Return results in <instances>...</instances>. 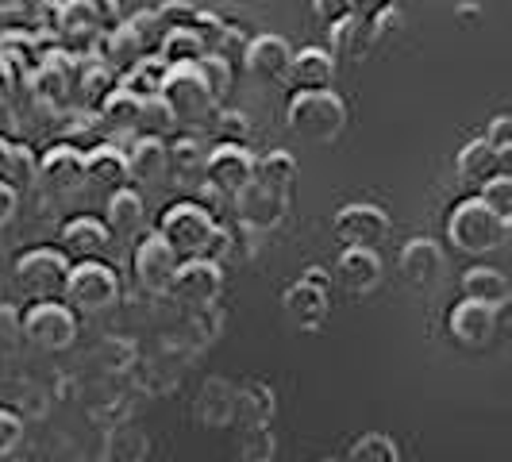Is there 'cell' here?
Wrapping results in <instances>:
<instances>
[{
    "mask_svg": "<svg viewBox=\"0 0 512 462\" xmlns=\"http://www.w3.org/2000/svg\"><path fill=\"white\" fill-rule=\"evenodd\" d=\"M124 24L131 27V35L139 39V47L147 54L158 51V43H162V35H166V27L158 24V16H154V8H139L135 16H128Z\"/></svg>",
    "mask_w": 512,
    "mask_h": 462,
    "instance_id": "obj_41",
    "label": "cell"
},
{
    "mask_svg": "<svg viewBox=\"0 0 512 462\" xmlns=\"http://www.w3.org/2000/svg\"><path fill=\"white\" fill-rule=\"evenodd\" d=\"M224 289V266L220 262H208V258H181L170 289L174 301L185 308H208Z\"/></svg>",
    "mask_w": 512,
    "mask_h": 462,
    "instance_id": "obj_8",
    "label": "cell"
},
{
    "mask_svg": "<svg viewBox=\"0 0 512 462\" xmlns=\"http://www.w3.org/2000/svg\"><path fill=\"white\" fill-rule=\"evenodd\" d=\"M332 231L343 247H378L389 235V212L370 201H351L332 216Z\"/></svg>",
    "mask_w": 512,
    "mask_h": 462,
    "instance_id": "obj_10",
    "label": "cell"
},
{
    "mask_svg": "<svg viewBox=\"0 0 512 462\" xmlns=\"http://www.w3.org/2000/svg\"><path fill=\"white\" fill-rule=\"evenodd\" d=\"M455 166H459L462 181L482 185L486 178H493V174H501V170H505V158L493 151L486 139H470V143L459 151V158H455Z\"/></svg>",
    "mask_w": 512,
    "mask_h": 462,
    "instance_id": "obj_29",
    "label": "cell"
},
{
    "mask_svg": "<svg viewBox=\"0 0 512 462\" xmlns=\"http://www.w3.org/2000/svg\"><path fill=\"white\" fill-rule=\"evenodd\" d=\"M382 255H378V247H343L339 258H335V282L343 285L347 293H374L378 285H382Z\"/></svg>",
    "mask_w": 512,
    "mask_h": 462,
    "instance_id": "obj_17",
    "label": "cell"
},
{
    "mask_svg": "<svg viewBox=\"0 0 512 462\" xmlns=\"http://www.w3.org/2000/svg\"><path fill=\"white\" fill-rule=\"evenodd\" d=\"M205 181H212L220 193L235 197L239 189H247L255 181V154L243 143H220L205 158Z\"/></svg>",
    "mask_w": 512,
    "mask_h": 462,
    "instance_id": "obj_13",
    "label": "cell"
},
{
    "mask_svg": "<svg viewBox=\"0 0 512 462\" xmlns=\"http://www.w3.org/2000/svg\"><path fill=\"white\" fill-rule=\"evenodd\" d=\"M347 462H401V451H397V439L382 436V432H366L351 443Z\"/></svg>",
    "mask_w": 512,
    "mask_h": 462,
    "instance_id": "obj_36",
    "label": "cell"
},
{
    "mask_svg": "<svg viewBox=\"0 0 512 462\" xmlns=\"http://www.w3.org/2000/svg\"><path fill=\"white\" fill-rule=\"evenodd\" d=\"M243 443H239V462H274V432L266 428H239Z\"/></svg>",
    "mask_w": 512,
    "mask_h": 462,
    "instance_id": "obj_40",
    "label": "cell"
},
{
    "mask_svg": "<svg viewBox=\"0 0 512 462\" xmlns=\"http://www.w3.org/2000/svg\"><path fill=\"white\" fill-rule=\"evenodd\" d=\"M197 66H201V77H205L212 101L220 104L231 93V85H235V62L224 58V54H205Z\"/></svg>",
    "mask_w": 512,
    "mask_h": 462,
    "instance_id": "obj_37",
    "label": "cell"
},
{
    "mask_svg": "<svg viewBox=\"0 0 512 462\" xmlns=\"http://www.w3.org/2000/svg\"><path fill=\"white\" fill-rule=\"evenodd\" d=\"M282 312L293 328H301V332H316V328L328 320V312H332V289L297 278L293 285H285Z\"/></svg>",
    "mask_w": 512,
    "mask_h": 462,
    "instance_id": "obj_16",
    "label": "cell"
},
{
    "mask_svg": "<svg viewBox=\"0 0 512 462\" xmlns=\"http://www.w3.org/2000/svg\"><path fill=\"white\" fill-rule=\"evenodd\" d=\"M108 243H112V235H108L104 220H97V216H74V220H66L62 231H58V251L70 258V262L101 258Z\"/></svg>",
    "mask_w": 512,
    "mask_h": 462,
    "instance_id": "obj_20",
    "label": "cell"
},
{
    "mask_svg": "<svg viewBox=\"0 0 512 462\" xmlns=\"http://www.w3.org/2000/svg\"><path fill=\"white\" fill-rule=\"evenodd\" d=\"M24 439V416L8 405H0V455H12Z\"/></svg>",
    "mask_w": 512,
    "mask_h": 462,
    "instance_id": "obj_45",
    "label": "cell"
},
{
    "mask_svg": "<svg viewBox=\"0 0 512 462\" xmlns=\"http://www.w3.org/2000/svg\"><path fill=\"white\" fill-rule=\"evenodd\" d=\"M497 328H501V308L482 305V301H466L462 297L459 305L447 312V332L455 343L470 347V351H482L497 339Z\"/></svg>",
    "mask_w": 512,
    "mask_h": 462,
    "instance_id": "obj_11",
    "label": "cell"
},
{
    "mask_svg": "<svg viewBox=\"0 0 512 462\" xmlns=\"http://www.w3.org/2000/svg\"><path fill=\"white\" fill-rule=\"evenodd\" d=\"M478 197H482V201H486L501 220H509L512 224V178L505 174V170L482 181V185H478Z\"/></svg>",
    "mask_w": 512,
    "mask_h": 462,
    "instance_id": "obj_38",
    "label": "cell"
},
{
    "mask_svg": "<svg viewBox=\"0 0 512 462\" xmlns=\"http://www.w3.org/2000/svg\"><path fill=\"white\" fill-rule=\"evenodd\" d=\"M301 278H305V282H312V285H324V289H332V270H324V266H308Z\"/></svg>",
    "mask_w": 512,
    "mask_h": 462,
    "instance_id": "obj_52",
    "label": "cell"
},
{
    "mask_svg": "<svg viewBox=\"0 0 512 462\" xmlns=\"http://www.w3.org/2000/svg\"><path fill=\"white\" fill-rule=\"evenodd\" d=\"M193 31L201 35V43H205L208 54L220 51V43H224V35H228V20L220 16V12H197V20H193Z\"/></svg>",
    "mask_w": 512,
    "mask_h": 462,
    "instance_id": "obj_42",
    "label": "cell"
},
{
    "mask_svg": "<svg viewBox=\"0 0 512 462\" xmlns=\"http://www.w3.org/2000/svg\"><path fill=\"white\" fill-rule=\"evenodd\" d=\"M197 4H189V0H162L158 8H154V16H158V24L166 27V31H174V27H193L197 20Z\"/></svg>",
    "mask_w": 512,
    "mask_h": 462,
    "instance_id": "obj_43",
    "label": "cell"
},
{
    "mask_svg": "<svg viewBox=\"0 0 512 462\" xmlns=\"http://www.w3.org/2000/svg\"><path fill=\"white\" fill-rule=\"evenodd\" d=\"M216 216L201 201H174L158 216V235L178 251L181 258H197L216 231Z\"/></svg>",
    "mask_w": 512,
    "mask_h": 462,
    "instance_id": "obj_4",
    "label": "cell"
},
{
    "mask_svg": "<svg viewBox=\"0 0 512 462\" xmlns=\"http://www.w3.org/2000/svg\"><path fill=\"white\" fill-rule=\"evenodd\" d=\"M16 282L24 285L35 301L58 297L66 289V274H70V258L58 247H27L24 255H16Z\"/></svg>",
    "mask_w": 512,
    "mask_h": 462,
    "instance_id": "obj_7",
    "label": "cell"
},
{
    "mask_svg": "<svg viewBox=\"0 0 512 462\" xmlns=\"http://www.w3.org/2000/svg\"><path fill=\"white\" fill-rule=\"evenodd\" d=\"M285 208H289V197L278 193V189H270V185H262V181H251L247 189H239V193L231 197V212H235L243 224H251L255 231L278 228L285 220Z\"/></svg>",
    "mask_w": 512,
    "mask_h": 462,
    "instance_id": "obj_15",
    "label": "cell"
},
{
    "mask_svg": "<svg viewBox=\"0 0 512 462\" xmlns=\"http://www.w3.org/2000/svg\"><path fill=\"white\" fill-rule=\"evenodd\" d=\"M509 228H512L509 220H501V216H497V212H493L478 193L455 201L451 212H447V220H443L447 243H451L459 255H470V258L493 255V251L505 243Z\"/></svg>",
    "mask_w": 512,
    "mask_h": 462,
    "instance_id": "obj_1",
    "label": "cell"
},
{
    "mask_svg": "<svg viewBox=\"0 0 512 462\" xmlns=\"http://www.w3.org/2000/svg\"><path fill=\"white\" fill-rule=\"evenodd\" d=\"M12 158H16V143L8 135H0V181L12 178Z\"/></svg>",
    "mask_w": 512,
    "mask_h": 462,
    "instance_id": "obj_51",
    "label": "cell"
},
{
    "mask_svg": "<svg viewBox=\"0 0 512 462\" xmlns=\"http://www.w3.org/2000/svg\"><path fill=\"white\" fill-rule=\"evenodd\" d=\"M104 139H108V128H104V120L97 108L85 112V116H77L74 124H66V135H62V143H70V147H77V143L97 147V143H104Z\"/></svg>",
    "mask_w": 512,
    "mask_h": 462,
    "instance_id": "obj_39",
    "label": "cell"
},
{
    "mask_svg": "<svg viewBox=\"0 0 512 462\" xmlns=\"http://www.w3.org/2000/svg\"><path fill=\"white\" fill-rule=\"evenodd\" d=\"M397 270H401V278L409 285L428 289L443 274V251H439V243L436 239H424V235L409 239L401 247V255H397Z\"/></svg>",
    "mask_w": 512,
    "mask_h": 462,
    "instance_id": "obj_21",
    "label": "cell"
},
{
    "mask_svg": "<svg viewBox=\"0 0 512 462\" xmlns=\"http://www.w3.org/2000/svg\"><path fill=\"white\" fill-rule=\"evenodd\" d=\"M312 12H316L324 24H335L339 16L351 12V0H312Z\"/></svg>",
    "mask_w": 512,
    "mask_h": 462,
    "instance_id": "obj_49",
    "label": "cell"
},
{
    "mask_svg": "<svg viewBox=\"0 0 512 462\" xmlns=\"http://www.w3.org/2000/svg\"><path fill=\"white\" fill-rule=\"evenodd\" d=\"M16 208H20V189H12L8 181H0V228L16 216Z\"/></svg>",
    "mask_w": 512,
    "mask_h": 462,
    "instance_id": "obj_50",
    "label": "cell"
},
{
    "mask_svg": "<svg viewBox=\"0 0 512 462\" xmlns=\"http://www.w3.org/2000/svg\"><path fill=\"white\" fill-rule=\"evenodd\" d=\"M285 81L293 89H332L335 81V58L328 47H301L293 51V62H289V74Z\"/></svg>",
    "mask_w": 512,
    "mask_h": 462,
    "instance_id": "obj_24",
    "label": "cell"
},
{
    "mask_svg": "<svg viewBox=\"0 0 512 462\" xmlns=\"http://www.w3.org/2000/svg\"><path fill=\"white\" fill-rule=\"evenodd\" d=\"M378 43V35H374V24H366L359 16H339L335 24H328V47H332V58H362V54L370 51Z\"/></svg>",
    "mask_w": 512,
    "mask_h": 462,
    "instance_id": "obj_25",
    "label": "cell"
},
{
    "mask_svg": "<svg viewBox=\"0 0 512 462\" xmlns=\"http://www.w3.org/2000/svg\"><path fill=\"white\" fill-rule=\"evenodd\" d=\"M62 297L74 312H108V308L120 305V274L104 258L70 262Z\"/></svg>",
    "mask_w": 512,
    "mask_h": 462,
    "instance_id": "obj_3",
    "label": "cell"
},
{
    "mask_svg": "<svg viewBox=\"0 0 512 462\" xmlns=\"http://www.w3.org/2000/svg\"><path fill=\"white\" fill-rule=\"evenodd\" d=\"M143 224H147V205H143V193L131 189V185H120L108 193L104 201V228L112 239H135L143 235Z\"/></svg>",
    "mask_w": 512,
    "mask_h": 462,
    "instance_id": "obj_19",
    "label": "cell"
},
{
    "mask_svg": "<svg viewBox=\"0 0 512 462\" xmlns=\"http://www.w3.org/2000/svg\"><path fill=\"white\" fill-rule=\"evenodd\" d=\"M255 181L262 185H270V189H278L289 197V189L297 185V158L289 151H270L255 158Z\"/></svg>",
    "mask_w": 512,
    "mask_h": 462,
    "instance_id": "obj_34",
    "label": "cell"
},
{
    "mask_svg": "<svg viewBox=\"0 0 512 462\" xmlns=\"http://www.w3.org/2000/svg\"><path fill=\"white\" fill-rule=\"evenodd\" d=\"M35 166H39V158L31 154V147H27V143H16V158H12V178H8V185H12V189L35 185Z\"/></svg>",
    "mask_w": 512,
    "mask_h": 462,
    "instance_id": "obj_46",
    "label": "cell"
},
{
    "mask_svg": "<svg viewBox=\"0 0 512 462\" xmlns=\"http://www.w3.org/2000/svg\"><path fill=\"white\" fill-rule=\"evenodd\" d=\"M139 101L143 97H135L131 89H124L120 81H116V89L97 104V112H101L104 128L108 131H131L135 128V116H139Z\"/></svg>",
    "mask_w": 512,
    "mask_h": 462,
    "instance_id": "obj_33",
    "label": "cell"
},
{
    "mask_svg": "<svg viewBox=\"0 0 512 462\" xmlns=\"http://www.w3.org/2000/svg\"><path fill=\"white\" fill-rule=\"evenodd\" d=\"M128 154V174L139 185H162L170 178V151L166 139H151V135H135V143L124 147Z\"/></svg>",
    "mask_w": 512,
    "mask_h": 462,
    "instance_id": "obj_22",
    "label": "cell"
},
{
    "mask_svg": "<svg viewBox=\"0 0 512 462\" xmlns=\"http://www.w3.org/2000/svg\"><path fill=\"white\" fill-rule=\"evenodd\" d=\"M462 297L466 301H482V305H493V308H505L509 305V278L497 270V266H486V262H478V266H470L466 274H462Z\"/></svg>",
    "mask_w": 512,
    "mask_h": 462,
    "instance_id": "obj_27",
    "label": "cell"
},
{
    "mask_svg": "<svg viewBox=\"0 0 512 462\" xmlns=\"http://www.w3.org/2000/svg\"><path fill=\"white\" fill-rule=\"evenodd\" d=\"M289 62H293V43L285 35L262 31L243 43V70L255 81H285Z\"/></svg>",
    "mask_w": 512,
    "mask_h": 462,
    "instance_id": "obj_14",
    "label": "cell"
},
{
    "mask_svg": "<svg viewBox=\"0 0 512 462\" xmlns=\"http://www.w3.org/2000/svg\"><path fill=\"white\" fill-rule=\"evenodd\" d=\"M181 255L158 235V231H147L135 239V251H131V270H135V282L151 293H166L170 289V278L178 270Z\"/></svg>",
    "mask_w": 512,
    "mask_h": 462,
    "instance_id": "obj_9",
    "label": "cell"
},
{
    "mask_svg": "<svg viewBox=\"0 0 512 462\" xmlns=\"http://www.w3.org/2000/svg\"><path fill=\"white\" fill-rule=\"evenodd\" d=\"M35 181H43L54 193H70L85 181V151L70 147V143H54L43 151L39 166H35Z\"/></svg>",
    "mask_w": 512,
    "mask_h": 462,
    "instance_id": "obj_18",
    "label": "cell"
},
{
    "mask_svg": "<svg viewBox=\"0 0 512 462\" xmlns=\"http://www.w3.org/2000/svg\"><path fill=\"white\" fill-rule=\"evenodd\" d=\"M389 8H397V0H351V16H359L366 24H374Z\"/></svg>",
    "mask_w": 512,
    "mask_h": 462,
    "instance_id": "obj_48",
    "label": "cell"
},
{
    "mask_svg": "<svg viewBox=\"0 0 512 462\" xmlns=\"http://www.w3.org/2000/svg\"><path fill=\"white\" fill-rule=\"evenodd\" d=\"M486 139L493 151L501 154V158H509L512 154V120L509 116H497V120H489V128H486Z\"/></svg>",
    "mask_w": 512,
    "mask_h": 462,
    "instance_id": "obj_47",
    "label": "cell"
},
{
    "mask_svg": "<svg viewBox=\"0 0 512 462\" xmlns=\"http://www.w3.org/2000/svg\"><path fill=\"white\" fill-rule=\"evenodd\" d=\"M12 85H16V74H12V70H8V62L0 58V101L12 93Z\"/></svg>",
    "mask_w": 512,
    "mask_h": 462,
    "instance_id": "obj_53",
    "label": "cell"
},
{
    "mask_svg": "<svg viewBox=\"0 0 512 462\" xmlns=\"http://www.w3.org/2000/svg\"><path fill=\"white\" fill-rule=\"evenodd\" d=\"M85 181L104 189V193L128 185L131 174H128V154H124V147L120 143H97V147H89L85 151Z\"/></svg>",
    "mask_w": 512,
    "mask_h": 462,
    "instance_id": "obj_23",
    "label": "cell"
},
{
    "mask_svg": "<svg viewBox=\"0 0 512 462\" xmlns=\"http://www.w3.org/2000/svg\"><path fill=\"white\" fill-rule=\"evenodd\" d=\"M285 124L301 139L332 143L347 128V101L335 89H293L285 104Z\"/></svg>",
    "mask_w": 512,
    "mask_h": 462,
    "instance_id": "obj_2",
    "label": "cell"
},
{
    "mask_svg": "<svg viewBox=\"0 0 512 462\" xmlns=\"http://www.w3.org/2000/svg\"><path fill=\"white\" fill-rule=\"evenodd\" d=\"M131 131H135V135H151V139H166V135L178 131V116H174L170 104L154 93V97H143V101H139V116H135V128Z\"/></svg>",
    "mask_w": 512,
    "mask_h": 462,
    "instance_id": "obj_32",
    "label": "cell"
},
{
    "mask_svg": "<svg viewBox=\"0 0 512 462\" xmlns=\"http://www.w3.org/2000/svg\"><path fill=\"white\" fill-rule=\"evenodd\" d=\"M158 54H162V62H166V66H193V62H201L208 51H205V43H201V35H197L193 27H174V31H166V35H162Z\"/></svg>",
    "mask_w": 512,
    "mask_h": 462,
    "instance_id": "obj_31",
    "label": "cell"
},
{
    "mask_svg": "<svg viewBox=\"0 0 512 462\" xmlns=\"http://www.w3.org/2000/svg\"><path fill=\"white\" fill-rule=\"evenodd\" d=\"M120 24V0H62L58 35L70 39H97Z\"/></svg>",
    "mask_w": 512,
    "mask_h": 462,
    "instance_id": "obj_12",
    "label": "cell"
},
{
    "mask_svg": "<svg viewBox=\"0 0 512 462\" xmlns=\"http://www.w3.org/2000/svg\"><path fill=\"white\" fill-rule=\"evenodd\" d=\"M162 101L174 108L178 124H201L208 112L216 108L212 93H208L205 77H201V66H170L166 70V81H162Z\"/></svg>",
    "mask_w": 512,
    "mask_h": 462,
    "instance_id": "obj_6",
    "label": "cell"
},
{
    "mask_svg": "<svg viewBox=\"0 0 512 462\" xmlns=\"http://www.w3.org/2000/svg\"><path fill=\"white\" fill-rule=\"evenodd\" d=\"M166 151H170V170H174V174H181V178L205 174L208 147L197 135H178L174 143H166Z\"/></svg>",
    "mask_w": 512,
    "mask_h": 462,
    "instance_id": "obj_35",
    "label": "cell"
},
{
    "mask_svg": "<svg viewBox=\"0 0 512 462\" xmlns=\"http://www.w3.org/2000/svg\"><path fill=\"white\" fill-rule=\"evenodd\" d=\"M0 58L16 77H27L43 62V47L35 31H0Z\"/></svg>",
    "mask_w": 512,
    "mask_h": 462,
    "instance_id": "obj_28",
    "label": "cell"
},
{
    "mask_svg": "<svg viewBox=\"0 0 512 462\" xmlns=\"http://www.w3.org/2000/svg\"><path fill=\"white\" fill-rule=\"evenodd\" d=\"M247 131H251V120L239 108H220L216 112V139L220 143H239V139H247Z\"/></svg>",
    "mask_w": 512,
    "mask_h": 462,
    "instance_id": "obj_44",
    "label": "cell"
},
{
    "mask_svg": "<svg viewBox=\"0 0 512 462\" xmlns=\"http://www.w3.org/2000/svg\"><path fill=\"white\" fill-rule=\"evenodd\" d=\"M274 409H278L274 389L262 382H247L243 389H235V412H231V420L239 428H266L274 420Z\"/></svg>",
    "mask_w": 512,
    "mask_h": 462,
    "instance_id": "obj_26",
    "label": "cell"
},
{
    "mask_svg": "<svg viewBox=\"0 0 512 462\" xmlns=\"http://www.w3.org/2000/svg\"><path fill=\"white\" fill-rule=\"evenodd\" d=\"M20 328H24L27 343H35L39 351H66L77 339V312L66 301L47 297V301H35L20 316Z\"/></svg>",
    "mask_w": 512,
    "mask_h": 462,
    "instance_id": "obj_5",
    "label": "cell"
},
{
    "mask_svg": "<svg viewBox=\"0 0 512 462\" xmlns=\"http://www.w3.org/2000/svg\"><path fill=\"white\" fill-rule=\"evenodd\" d=\"M166 62H162V54H143V58H135L131 66L120 70V85L131 89L135 97H154V93H162V81H166Z\"/></svg>",
    "mask_w": 512,
    "mask_h": 462,
    "instance_id": "obj_30",
    "label": "cell"
}]
</instances>
